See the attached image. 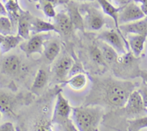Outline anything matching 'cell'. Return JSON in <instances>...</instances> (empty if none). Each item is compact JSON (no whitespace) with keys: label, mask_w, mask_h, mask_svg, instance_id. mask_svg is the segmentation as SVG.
<instances>
[{"label":"cell","mask_w":147,"mask_h":131,"mask_svg":"<svg viewBox=\"0 0 147 131\" xmlns=\"http://www.w3.org/2000/svg\"><path fill=\"white\" fill-rule=\"evenodd\" d=\"M5 7L7 11V14L9 15V18L10 19L13 25V23L17 22L18 21L22 10L16 0H9L6 3Z\"/></svg>","instance_id":"44dd1931"},{"label":"cell","mask_w":147,"mask_h":131,"mask_svg":"<svg viewBox=\"0 0 147 131\" xmlns=\"http://www.w3.org/2000/svg\"><path fill=\"white\" fill-rule=\"evenodd\" d=\"M113 1H114V2L116 3V4H118V5H124V4L129 2V1H131V0H113Z\"/></svg>","instance_id":"836d02e7"},{"label":"cell","mask_w":147,"mask_h":131,"mask_svg":"<svg viewBox=\"0 0 147 131\" xmlns=\"http://www.w3.org/2000/svg\"><path fill=\"white\" fill-rule=\"evenodd\" d=\"M98 38L111 46L119 54H126V44L117 30H110L102 32L98 35Z\"/></svg>","instance_id":"52a82bcc"},{"label":"cell","mask_w":147,"mask_h":131,"mask_svg":"<svg viewBox=\"0 0 147 131\" xmlns=\"http://www.w3.org/2000/svg\"><path fill=\"white\" fill-rule=\"evenodd\" d=\"M108 1H110V2H111V1H112V0H108Z\"/></svg>","instance_id":"f35d334b"},{"label":"cell","mask_w":147,"mask_h":131,"mask_svg":"<svg viewBox=\"0 0 147 131\" xmlns=\"http://www.w3.org/2000/svg\"><path fill=\"white\" fill-rule=\"evenodd\" d=\"M139 76L142 77V79H143V81L144 82H146L147 83V72L144 71H141L139 72Z\"/></svg>","instance_id":"d6a6232c"},{"label":"cell","mask_w":147,"mask_h":131,"mask_svg":"<svg viewBox=\"0 0 147 131\" xmlns=\"http://www.w3.org/2000/svg\"><path fill=\"white\" fill-rule=\"evenodd\" d=\"M67 14L71 20L74 29L84 33L86 28L84 18L82 16L78 4L73 1H68L67 3Z\"/></svg>","instance_id":"30bf717a"},{"label":"cell","mask_w":147,"mask_h":131,"mask_svg":"<svg viewBox=\"0 0 147 131\" xmlns=\"http://www.w3.org/2000/svg\"><path fill=\"white\" fill-rule=\"evenodd\" d=\"M7 11L6 10V7L0 1V16H7Z\"/></svg>","instance_id":"1f68e13d"},{"label":"cell","mask_w":147,"mask_h":131,"mask_svg":"<svg viewBox=\"0 0 147 131\" xmlns=\"http://www.w3.org/2000/svg\"><path fill=\"white\" fill-rule=\"evenodd\" d=\"M90 54L92 60H93L96 64L102 66H106V61H105L103 53H102V51L101 50H100V48L98 47L97 45L92 46L91 49H90Z\"/></svg>","instance_id":"cb8c5ba5"},{"label":"cell","mask_w":147,"mask_h":131,"mask_svg":"<svg viewBox=\"0 0 147 131\" xmlns=\"http://www.w3.org/2000/svg\"><path fill=\"white\" fill-rule=\"evenodd\" d=\"M147 128V116L128 120V131H141Z\"/></svg>","instance_id":"603a6c76"},{"label":"cell","mask_w":147,"mask_h":131,"mask_svg":"<svg viewBox=\"0 0 147 131\" xmlns=\"http://www.w3.org/2000/svg\"><path fill=\"white\" fill-rule=\"evenodd\" d=\"M15 106V99L9 94L0 91V111L1 113L9 117L14 116Z\"/></svg>","instance_id":"5bb4252c"},{"label":"cell","mask_w":147,"mask_h":131,"mask_svg":"<svg viewBox=\"0 0 147 131\" xmlns=\"http://www.w3.org/2000/svg\"><path fill=\"white\" fill-rule=\"evenodd\" d=\"M100 50H101L103 58H104V60L106 63L112 64V63L117 62L119 53L111 46L108 45L107 43H103L102 44Z\"/></svg>","instance_id":"7402d4cb"},{"label":"cell","mask_w":147,"mask_h":131,"mask_svg":"<svg viewBox=\"0 0 147 131\" xmlns=\"http://www.w3.org/2000/svg\"><path fill=\"white\" fill-rule=\"evenodd\" d=\"M78 1H93L95 0H78Z\"/></svg>","instance_id":"8d00e7d4"},{"label":"cell","mask_w":147,"mask_h":131,"mask_svg":"<svg viewBox=\"0 0 147 131\" xmlns=\"http://www.w3.org/2000/svg\"><path fill=\"white\" fill-rule=\"evenodd\" d=\"M11 29H12V23L9 17L0 16V34L4 35L11 34Z\"/></svg>","instance_id":"d4e9b609"},{"label":"cell","mask_w":147,"mask_h":131,"mask_svg":"<svg viewBox=\"0 0 147 131\" xmlns=\"http://www.w3.org/2000/svg\"><path fill=\"white\" fill-rule=\"evenodd\" d=\"M138 91H139L141 96H142L145 107L147 108V83L146 82L143 81L141 86H139V89Z\"/></svg>","instance_id":"f1b7e54d"},{"label":"cell","mask_w":147,"mask_h":131,"mask_svg":"<svg viewBox=\"0 0 147 131\" xmlns=\"http://www.w3.org/2000/svg\"><path fill=\"white\" fill-rule=\"evenodd\" d=\"M56 33L63 35H69L74 30V26L68 14L64 12L57 13L54 17Z\"/></svg>","instance_id":"8fae6325"},{"label":"cell","mask_w":147,"mask_h":131,"mask_svg":"<svg viewBox=\"0 0 147 131\" xmlns=\"http://www.w3.org/2000/svg\"><path fill=\"white\" fill-rule=\"evenodd\" d=\"M0 131H15V128L11 122H7L0 125Z\"/></svg>","instance_id":"f546056e"},{"label":"cell","mask_w":147,"mask_h":131,"mask_svg":"<svg viewBox=\"0 0 147 131\" xmlns=\"http://www.w3.org/2000/svg\"><path fill=\"white\" fill-rule=\"evenodd\" d=\"M32 19L33 17L29 12L22 10L17 21V35L24 40H28L30 37Z\"/></svg>","instance_id":"7c38bea8"},{"label":"cell","mask_w":147,"mask_h":131,"mask_svg":"<svg viewBox=\"0 0 147 131\" xmlns=\"http://www.w3.org/2000/svg\"><path fill=\"white\" fill-rule=\"evenodd\" d=\"M127 40L129 47L135 57H139L142 54L144 48V43L146 40V35L138 34L127 35Z\"/></svg>","instance_id":"9a60e30c"},{"label":"cell","mask_w":147,"mask_h":131,"mask_svg":"<svg viewBox=\"0 0 147 131\" xmlns=\"http://www.w3.org/2000/svg\"><path fill=\"white\" fill-rule=\"evenodd\" d=\"M24 39L19 35H7L4 37V41L0 45L1 54L7 53L12 49L15 48L17 46L21 44Z\"/></svg>","instance_id":"e0dca14e"},{"label":"cell","mask_w":147,"mask_h":131,"mask_svg":"<svg viewBox=\"0 0 147 131\" xmlns=\"http://www.w3.org/2000/svg\"><path fill=\"white\" fill-rule=\"evenodd\" d=\"M88 83L87 77L83 73H77L73 75L67 81V83L72 89L75 91H80L86 87Z\"/></svg>","instance_id":"d6986e66"},{"label":"cell","mask_w":147,"mask_h":131,"mask_svg":"<svg viewBox=\"0 0 147 131\" xmlns=\"http://www.w3.org/2000/svg\"><path fill=\"white\" fill-rule=\"evenodd\" d=\"M48 80L47 73L42 69H40L37 71L33 83L32 85V90L34 92H37L42 89Z\"/></svg>","instance_id":"ffe728a7"},{"label":"cell","mask_w":147,"mask_h":131,"mask_svg":"<svg viewBox=\"0 0 147 131\" xmlns=\"http://www.w3.org/2000/svg\"><path fill=\"white\" fill-rule=\"evenodd\" d=\"M41 4V9L43 11L44 14L47 17L54 18L57 14L55 10V4L51 2H45L40 3Z\"/></svg>","instance_id":"4316f807"},{"label":"cell","mask_w":147,"mask_h":131,"mask_svg":"<svg viewBox=\"0 0 147 131\" xmlns=\"http://www.w3.org/2000/svg\"><path fill=\"white\" fill-rule=\"evenodd\" d=\"M1 111H0V119H1Z\"/></svg>","instance_id":"74e56055"},{"label":"cell","mask_w":147,"mask_h":131,"mask_svg":"<svg viewBox=\"0 0 147 131\" xmlns=\"http://www.w3.org/2000/svg\"><path fill=\"white\" fill-rule=\"evenodd\" d=\"M72 111L73 108L70 105L68 101L64 97L61 92H58L53 111V117L51 119L52 123L61 125L65 121L70 118Z\"/></svg>","instance_id":"277c9868"},{"label":"cell","mask_w":147,"mask_h":131,"mask_svg":"<svg viewBox=\"0 0 147 131\" xmlns=\"http://www.w3.org/2000/svg\"><path fill=\"white\" fill-rule=\"evenodd\" d=\"M34 1H37L40 3H45V2H51L53 4H56L58 3L59 0H34Z\"/></svg>","instance_id":"e575fe53"},{"label":"cell","mask_w":147,"mask_h":131,"mask_svg":"<svg viewBox=\"0 0 147 131\" xmlns=\"http://www.w3.org/2000/svg\"><path fill=\"white\" fill-rule=\"evenodd\" d=\"M4 37H5V35H4L0 34V45H1V43H2V42L4 41Z\"/></svg>","instance_id":"d590c367"},{"label":"cell","mask_w":147,"mask_h":131,"mask_svg":"<svg viewBox=\"0 0 147 131\" xmlns=\"http://www.w3.org/2000/svg\"><path fill=\"white\" fill-rule=\"evenodd\" d=\"M60 126L63 128V131H79L73 120H72L70 118L65 121Z\"/></svg>","instance_id":"83f0119b"},{"label":"cell","mask_w":147,"mask_h":131,"mask_svg":"<svg viewBox=\"0 0 147 131\" xmlns=\"http://www.w3.org/2000/svg\"><path fill=\"white\" fill-rule=\"evenodd\" d=\"M134 1L136 3L139 2L142 4L141 8H142V11L145 14L146 17H147V0H134Z\"/></svg>","instance_id":"4dcf8cb0"},{"label":"cell","mask_w":147,"mask_h":131,"mask_svg":"<svg viewBox=\"0 0 147 131\" xmlns=\"http://www.w3.org/2000/svg\"><path fill=\"white\" fill-rule=\"evenodd\" d=\"M52 122L45 118L39 119L34 123L32 131H53L52 130Z\"/></svg>","instance_id":"484cf974"},{"label":"cell","mask_w":147,"mask_h":131,"mask_svg":"<svg viewBox=\"0 0 147 131\" xmlns=\"http://www.w3.org/2000/svg\"><path fill=\"white\" fill-rule=\"evenodd\" d=\"M134 87L130 81H108L102 87V100L112 107H123Z\"/></svg>","instance_id":"6da1fadb"},{"label":"cell","mask_w":147,"mask_h":131,"mask_svg":"<svg viewBox=\"0 0 147 131\" xmlns=\"http://www.w3.org/2000/svg\"><path fill=\"white\" fill-rule=\"evenodd\" d=\"M50 31L56 32L55 26L54 24L44 21L37 17H33L31 27V32L33 34H40Z\"/></svg>","instance_id":"2e32d148"},{"label":"cell","mask_w":147,"mask_h":131,"mask_svg":"<svg viewBox=\"0 0 147 131\" xmlns=\"http://www.w3.org/2000/svg\"><path fill=\"white\" fill-rule=\"evenodd\" d=\"M50 35L47 33L35 34L30 37L27 41L23 42L20 45V48L27 56L34 53H42L44 46L50 37Z\"/></svg>","instance_id":"8992f818"},{"label":"cell","mask_w":147,"mask_h":131,"mask_svg":"<svg viewBox=\"0 0 147 131\" xmlns=\"http://www.w3.org/2000/svg\"><path fill=\"white\" fill-rule=\"evenodd\" d=\"M73 120L79 131H98L103 109L97 105H85L73 108Z\"/></svg>","instance_id":"7a4b0ae2"},{"label":"cell","mask_w":147,"mask_h":131,"mask_svg":"<svg viewBox=\"0 0 147 131\" xmlns=\"http://www.w3.org/2000/svg\"><path fill=\"white\" fill-rule=\"evenodd\" d=\"M61 50V46L60 43L55 40L53 41H47L44 46L45 57L50 62H53L60 53Z\"/></svg>","instance_id":"ac0fdd59"},{"label":"cell","mask_w":147,"mask_h":131,"mask_svg":"<svg viewBox=\"0 0 147 131\" xmlns=\"http://www.w3.org/2000/svg\"><path fill=\"white\" fill-rule=\"evenodd\" d=\"M73 66V60L68 56L60 58L53 67V71L57 78L60 80H64L69 74Z\"/></svg>","instance_id":"4fadbf2b"},{"label":"cell","mask_w":147,"mask_h":131,"mask_svg":"<svg viewBox=\"0 0 147 131\" xmlns=\"http://www.w3.org/2000/svg\"><path fill=\"white\" fill-rule=\"evenodd\" d=\"M124 107L125 111L129 115L147 114V108L145 107L142 96L138 90H134L131 93Z\"/></svg>","instance_id":"ba28073f"},{"label":"cell","mask_w":147,"mask_h":131,"mask_svg":"<svg viewBox=\"0 0 147 131\" xmlns=\"http://www.w3.org/2000/svg\"><path fill=\"white\" fill-rule=\"evenodd\" d=\"M21 67V60L16 55H9L4 57L1 65V72L9 76H14L19 74Z\"/></svg>","instance_id":"9c48e42d"},{"label":"cell","mask_w":147,"mask_h":131,"mask_svg":"<svg viewBox=\"0 0 147 131\" xmlns=\"http://www.w3.org/2000/svg\"><path fill=\"white\" fill-rule=\"evenodd\" d=\"M146 17V15L142 11L141 7L138 6L134 1H130L122 6L119 12V25L127 23L133 22L137 20Z\"/></svg>","instance_id":"5b68a950"},{"label":"cell","mask_w":147,"mask_h":131,"mask_svg":"<svg viewBox=\"0 0 147 131\" xmlns=\"http://www.w3.org/2000/svg\"><path fill=\"white\" fill-rule=\"evenodd\" d=\"M81 12L86 14L85 25L93 31L100 30L104 26L106 21L103 14L96 7L89 4H83L80 7Z\"/></svg>","instance_id":"3957f363"}]
</instances>
